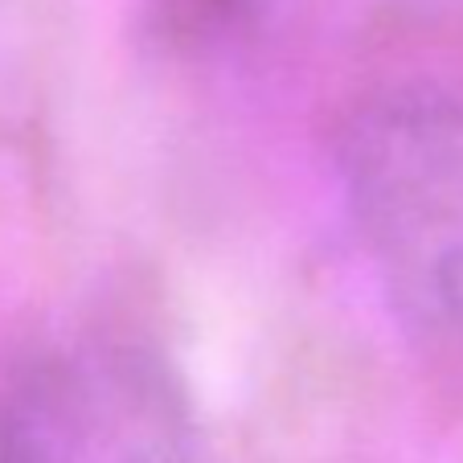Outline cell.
<instances>
[{
	"label": "cell",
	"mask_w": 463,
	"mask_h": 463,
	"mask_svg": "<svg viewBox=\"0 0 463 463\" xmlns=\"http://www.w3.org/2000/svg\"><path fill=\"white\" fill-rule=\"evenodd\" d=\"M353 234L406 324L463 336V99L393 95L341 144Z\"/></svg>",
	"instance_id": "1"
},
{
	"label": "cell",
	"mask_w": 463,
	"mask_h": 463,
	"mask_svg": "<svg viewBox=\"0 0 463 463\" xmlns=\"http://www.w3.org/2000/svg\"><path fill=\"white\" fill-rule=\"evenodd\" d=\"M0 463H197L193 419L152 353L66 345L0 398Z\"/></svg>",
	"instance_id": "2"
}]
</instances>
